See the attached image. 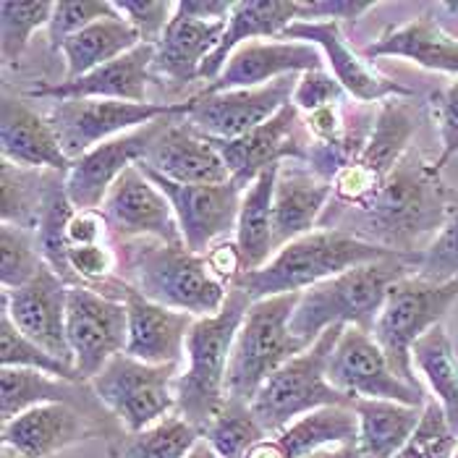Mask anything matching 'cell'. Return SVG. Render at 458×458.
I'll return each mask as SVG.
<instances>
[{"instance_id": "27", "label": "cell", "mask_w": 458, "mask_h": 458, "mask_svg": "<svg viewBox=\"0 0 458 458\" xmlns=\"http://www.w3.org/2000/svg\"><path fill=\"white\" fill-rule=\"evenodd\" d=\"M129 315V344L126 353L144 364H181L186 353V335L194 325V315L144 299L129 285L123 296Z\"/></svg>"}, {"instance_id": "41", "label": "cell", "mask_w": 458, "mask_h": 458, "mask_svg": "<svg viewBox=\"0 0 458 458\" xmlns=\"http://www.w3.org/2000/svg\"><path fill=\"white\" fill-rule=\"evenodd\" d=\"M414 276L427 283L458 281V189H451L445 223L420 254Z\"/></svg>"}, {"instance_id": "30", "label": "cell", "mask_w": 458, "mask_h": 458, "mask_svg": "<svg viewBox=\"0 0 458 458\" xmlns=\"http://www.w3.org/2000/svg\"><path fill=\"white\" fill-rule=\"evenodd\" d=\"M228 30V21H197L176 8L168 30L155 45L152 73L165 76L178 84L199 79L205 61L217 50L220 39Z\"/></svg>"}, {"instance_id": "26", "label": "cell", "mask_w": 458, "mask_h": 458, "mask_svg": "<svg viewBox=\"0 0 458 458\" xmlns=\"http://www.w3.org/2000/svg\"><path fill=\"white\" fill-rule=\"evenodd\" d=\"M0 149L3 160L30 171L69 174L71 163L55 137L47 115H39L24 98L3 95L0 106Z\"/></svg>"}, {"instance_id": "55", "label": "cell", "mask_w": 458, "mask_h": 458, "mask_svg": "<svg viewBox=\"0 0 458 458\" xmlns=\"http://www.w3.org/2000/svg\"><path fill=\"white\" fill-rule=\"evenodd\" d=\"M448 8H458V5H448Z\"/></svg>"}, {"instance_id": "48", "label": "cell", "mask_w": 458, "mask_h": 458, "mask_svg": "<svg viewBox=\"0 0 458 458\" xmlns=\"http://www.w3.org/2000/svg\"><path fill=\"white\" fill-rule=\"evenodd\" d=\"M372 0H312L299 3V21H359L367 11H372Z\"/></svg>"}, {"instance_id": "34", "label": "cell", "mask_w": 458, "mask_h": 458, "mask_svg": "<svg viewBox=\"0 0 458 458\" xmlns=\"http://www.w3.org/2000/svg\"><path fill=\"white\" fill-rule=\"evenodd\" d=\"M137 45H141L140 32L121 16H107L95 24H89L87 30H81L79 35L69 37L61 47L64 61H66V79L73 81L79 76H87L89 71L100 69L110 61L131 53Z\"/></svg>"}, {"instance_id": "52", "label": "cell", "mask_w": 458, "mask_h": 458, "mask_svg": "<svg viewBox=\"0 0 458 458\" xmlns=\"http://www.w3.org/2000/svg\"><path fill=\"white\" fill-rule=\"evenodd\" d=\"M310 458H359L356 445H333V448H322Z\"/></svg>"}, {"instance_id": "44", "label": "cell", "mask_w": 458, "mask_h": 458, "mask_svg": "<svg viewBox=\"0 0 458 458\" xmlns=\"http://www.w3.org/2000/svg\"><path fill=\"white\" fill-rule=\"evenodd\" d=\"M115 13H118L115 5L107 0H61V3H55L53 19L47 24L50 50L53 53L61 50L69 37L79 35L89 24L107 19V16H115Z\"/></svg>"}, {"instance_id": "50", "label": "cell", "mask_w": 458, "mask_h": 458, "mask_svg": "<svg viewBox=\"0 0 458 458\" xmlns=\"http://www.w3.org/2000/svg\"><path fill=\"white\" fill-rule=\"evenodd\" d=\"M205 259H208V267H210V273L217 278V281L223 283V285H233V283L242 278V273H244V262H242V251L236 247V242H220V244H215V247L205 254Z\"/></svg>"}, {"instance_id": "15", "label": "cell", "mask_w": 458, "mask_h": 458, "mask_svg": "<svg viewBox=\"0 0 458 458\" xmlns=\"http://www.w3.org/2000/svg\"><path fill=\"white\" fill-rule=\"evenodd\" d=\"M144 174L171 199L183 244L189 251L205 257L215 244L225 242L231 231H236L242 197H244V189L236 181L183 186V183H174L168 178L157 176L152 171H144Z\"/></svg>"}, {"instance_id": "54", "label": "cell", "mask_w": 458, "mask_h": 458, "mask_svg": "<svg viewBox=\"0 0 458 458\" xmlns=\"http://www.w3.org/2000/svg\"><path fill=\"white\" fill-rule=\"evenodd\" d=\"M454 458H458V448H456V454H454Z\"/></svg>"}, {"instance_id": "28", "label": "cell", "mask_w": 458, "mask_h": 458, "mask_svg": "<svg viewBox=\"0 0 458 458\" xmlns=\"http://www.w3.org/2000/svg\"><path fill=\"white\" fill-rule=\"evenodd\" d=\"M359 420L352 406H327L291 422L278 435H267L247 458H310L322 448L356 445Z\"/></svg>"}, {"instance_id": "1", "label": "cell", "mask_w": 458, "mask_h": 458, "mask_svg": "<svg viewBox=\"0 0 458 458\" xmlns=\"http://www.w3.org/2000/svg\"><path fill=\"white\" fill-rule=\"evenodd\" d=\"M448 194L451 189L443 183L435 165L411 147L361 208H327L319 217V228L344 231L393 254L417 257L443 228Z\"/></svg>"}, {"instance_id": "9", "label": "cell", "mask_w": 458, "mask_h": 458, "mask_svg": "<svg viewBox=\"0 0 458 458\" xmlns=\"http://www.w3.org/2000/svg\"><path fill=\"white\" fill-rule=\"evenodd\" d=\"M178 375L181 364H144L118 353L89 386L123 432H141L176 414Z\"/></svg>"}, {"instance_id": "20", "label": "cell", "mask_w": 458, "mask_h": 458, "mask_svg": "<svg viewBox=\"0 0 458 458\" xmlns=\"http://www.w3.org/2000/svg\"><path fill=\"white\" fill-rule=\"evenodd\" d=\"M278 39L318 45L325 55V66L338 79V84L349 92V98L359 100L361 106L386 103L393 98H414V92L409 87H403L372 69L367 64V58L359 55L349 45L341 24H335V21H296Z\"/></svg>"}, {"instance_id": "38", "label": "cell", "mask_w": 458, "mask_h": 458, "mask_svg": "<svg viewBox=\"0 0 458 458\" xmlns=\"http://www.w3.org/2000/svg\"><path fill=\"white\" fill-rule=\"evenodd\" d=\"M202 437L220 458H247L249 451L267 437V432L251 414L249 403L225 398L223 409L205 427Z\"/></svg>"}, {"instance_id": "35", "label": "cell", "mask_w": 458, "mask_h": 458, "mask_svg": "<svg viewBox=\"0 0 458 458\" xmlns=\"http://www.w3.org/2000/svg\"><path fill=\"white\" fill-rule=\"evenodd\" d=\"M414 367L422 372L435 401L458 437V353L443 325L432 327L414 346Z\"/></svg>"}, {"instance_id": "5", "label": "cell", "mask_w": 458, "mask_h": 458, "mask_svg": "<svg viewBox=\"0 0 458 458\" xmlns=\"http://www.w3.org/2000/svg\"><path fill=\"white\" fill-rule=\"evenodd\" d=\"M390 254L393 251L367 244L344 231L319 228L283 247L265 267L254 273H242V278L233 285L242 288L251 301L296 291L304 293L318 283L330 281L359 265L386 259Z\"/></svg>"}, {"instance_id": "8", "label": "cell", "mask_w": 458, "mask_h": 458, "mask_svg": "<svg viewBox=\"0 0 458 458\" xmlns=\"http://www.w3.org/2000/svg\"><path fill=\"white\" fill-rule=\"evenodd\" d=\"M456 299L458 281L427 283L409 276L390 285L388 299L372 327V338L403 383L422 388L414 375V346L432 327L443 325Z\"/></svg>"}, {"instance_id": "32", "label": "cell", "mask_w": 458, "mask_h": 458, "mask_svg": "<svg viewBox=\"0 0 458 458\" xmlns=\"http://www.w3.org/2000/svg\"><path fill=\"white\" fill-rule=\"evenodd\" d=\"M359 420V458H395L422 422L424 406H406L383 398L353 401Z\"/></svg>"}, {"instance_id": "36", "label": "cell", "mask_w": 458, "mask_h": 458, "mask_svg": "<svg viewBox=\"0 0 458 458\" xmlns=\"http://www.w3.org/2000/svg\"><path fill=\"white\" fill-rule=\"evenodd\" d=\"M202 440V432L183 417L171 414L141 432H121L113 437L107 458H186Z\"/></svg>"}, {"instance_id": "29", "label": "cell", "mask_w": 458, "mask_h": 458, "mask_svg": "<svg viewBox=\"0 0 458 458\" xmlns=\"http://www.w3.org/2000/svg\"><path fill=\"white\" fill-rule=\"evenodd\" d=\"M361 55L367 61L406 58L422 69L458 76V39L437 24L432 11H424L409 24L388 30L386 35L372 39V45H367Z\"/></svg>"}, {"instance_id": "25", "label": "cell", "mask_w": 458, "mask_h": 458, "mask_svg": "<svg viewBox=\"0 0 458 458\" xmlns=\"http://www.w3.org/2000/svg\"><path fill=\"white\" fill-rule=\"evenodd\" d=\"M333 199V183L319 178L304 160L281 163L273 197V244L276 251L312 233Z\"/></svg>"}, {"instance_id": "45", "label": "cell", "mask_w": 458, "mask_h": 458, "mask_svg": "<svg viewBox=\"0 0 458 458\" xmlns=\"http://www.w3.org/2000/svg\"><path fill=\"white\" fill-rule=\"evenodd\" d=\"M113 5L140 32L141 42L149 45L160 42L178 8L174 0H113Z\"/></svg>"}, {"instance_id": "22", "label": "cell", "mask_w": 458, "mask_h": 458, "mask_svg": "<svg viewBox=\"0 0 458 458\" xmlns=\"http://www.w3.org/2000/svg\"><path fill=\"white\" fill-rule=\"evenodd\" d=\"M98 435L113 437L106 424L71 403H42L3 422V445L16 458H50Z\"/></svg>"}, {"instance_id": "14", "label": "cell", "mask_w": 458, "mask_h": 458, "mask_svg": "<svg viewBox=\"0 0 458 458\" xmlns=\"http://www.w3.org/2000/svg\"><path fill=\"white\" fill-rule=\"evenodd\" d=\"M301 73L281 76L270 84L254 89H231V92H199L189 98L186 121L210 140H239L265 121H270L278 110L293 100L296 84Z\"/></svg>"}, {"instance_id": "10", "label": "cell", "mask_w": 458, "mask_h": 458, "mask_svg": "<svg viewBox=\"0 0 458 458\" xmlns=\"http://www.w3.org/2000/svg\"><path fill=\"white\" fill-rule=\"evenodd\" d=\"M414 98H393L377 107L372 134L361 155L333 181V208L356 210L361 208L395 171L403 155L411 149V140L420 129L422 113L411 103Z\"/></svg>"}, {"instance_id": "40", "label": "cell", "mask_w": 458, "mask_h": 458, "mask_svg": "<svg viewBox=\"0 0 458 458\" xmlns=\"http://www.w3.org/2000/svg\"><path fill=\"white\" fill-rule=\"evenodd\" d=\"M0 364L3 367H24V369H37L69 383H84L81 375L76 372V367H71L66 361L50 356L45 349H39L32 344L16 325L8 318V312L0 315Z\"/></svg>"}, {"instance_id": "6", "label": "cell", "mask_w": 458, "mask_h": 458, "mask_svg": "<svg viewBox=\"0 0 458 458\" xmlns=\"http://www.w3.org/2000/svg\"><path fill=\"white\" fill-rule=\"evenodd\" d=\"M301 293H281L251 301L242 322L225 372V398L251 403L257 390L276 375L285 361L310 346L291 333V318Z\"/></svg>"}, {"instance_id": "39", "label": "cell", "mask_w": 458, "mask_h": 458, "mask_svg": "<svg viewBox=\"0 0 458 458\" xmlns=\"http://www.w3.org/2000/svg\"><path fill=\"white\" fill-rule=\"evenodd\" d=\"M55 3L50 0H5L0 3V47L3 64L11 66L21 58L39 27L53 19Z\"/></svg>"}, {"instance_id": "33", "label": "cell", "mask_w": 458, "mask_h": 458, "mask_svg": "<svg viewBox=\"0 0 458 458\" xmlns=\"http://www.w3.org/2000/svg\"><path fill=\"white\" fill-rule=\"evenodd\" d=\"M281 165L267 168L242 197V210L236 220V247L242 251L244 273H254L270 262L273 244V197Z\"/></svg>"}, {"instance_id": "17", "label": "cell", "mask_w": 458, "mask_h": 458, "mask_svg": "<svg viewBox=\"0 0 458 458\" xmlns=\"http://www.w3.org/2000/svg\"><path fill=\"white\" fill-rule=\"evenodd\" d=\"M113 242L155 239L165 244H183L171 199L147 178L140 165H131L118 178L103 202Z\"/></svg>"}, {"instance_id": "18", "label": "cell", "mask_w": 458, "mask_h": 458, "mask_svg": "<svg viewBox=\"0 0 458 458\" xmlns=\"http://www.w3.org/2000/svg\"><path fill=\"white\" fill-rule=\"evenodd\" d=\"M69 288L64 278L45 262L32 281L21 288H3L0 304L13 325L39 349L73 367V352L66 335Z\"/></svg>"}, {"instance_id": "23", "label": "cell", "mask_w": 458, "mask_h": 458, "mask_svg": "<svg viewBox=\"0 0 458 458\" xmlns=\"http://www.w3.org/2000/svg\"><path fill=\"white\" fill-rule=\"evenodd\" d=\"M325 69V55L318 45L310 42H262L254 39L233 50L220 76L205 87V92H231V89H254L270 84L291 73H310Z\"/></svg>"}, {"instance_id": "42", "label": "cell", "mask_w": 458, "mask_h": 458, "mask_svg": "<svg viewBox=\"0 0 458 458\" xmlns=\"http://www.w3.org/2000/svg\"><path fill=\"white\" fill-rule=\"evenodd\" d=\"M0 249H3L0 281H3V288H8V291L27 285L45 265L35 231H30V228L3 223L0 225Z\"/></svg>"}, {"instance_id": "7", "label": "cell", "mask_w": 458, "mask_h": 458, "mask_svg": "<svg viewBox=\"0 0 458 458\" xmlns=\"http://www.w3.org/2000/svg\"><path fill=\"white\" fill-rule=\"evenodd\" d=\"M344 327L346 325L327 327L307 352L285 361L281 369L270 375L267 383L257 390L249 406L267 435H278L291 422L318 409L353 406V398L333 388L327 380V359L335 349Z\"/></svg>"}, {"instance_id": "11", "label": "cell", "mask_w": 458, "mask_h": 458, "mask_svg": "<svg viewBox=\"0 0 458 458\" xmlns=\"http://www.w3.org/2000/svg\"><path fill=\"white\" fill-rule=\"evenodd\" d=\"M189 103H121V100H55L47 121L71 163L103 141L115 140L165 115H186Z\"/></svg>"}, {"instance_id": "43", "label": "cell", "mask_w": 458, "mask_h": 458, "mask_svg": "<svg viewBox=\"0 0 458 458\" xmlns=\"http://www.w3.org/2000/svg\"><path fill=\"white\" fill-rule=\"evenodd\" d=\"M458 448V437L445 420L437 401H427L422 411V422L406 448L395 458H454Z\"/></svg>"}, {"instance_id": "16", "label": "cell", "mask_w": 458, "mask_h": 458, "mask_svg": "<svg viewBox=\"0 0 458 458\" xmlns=\"http://www.w3.org/2000/svg\"><path fill=\"white\" fill-rule=\"evenodd\" d=\"M212 141L231 171V181H236L247 191L273 165H281L285 160L307 163V149L312 144V137L307 131L304 113L293 103H288L270 121H265L262 126H257L244 137Z\"/></svg>"}, {"instance_id": "24", "label": "cell", "mask_w": 458, "mask_h": 458, "mask_svg": "<svg viewBox=\"0 0 458 458\" xmlns=\"http://www.w3.org/2000/svg\"><path fill=\"white\" fill-rule=\"evenodd\" d=\"M155 45L141 42L131 53L110 61L100 69L89 71L73 81H58L37 87L30 98L50 100H121V103H149L147 84L152 76Z\"/></svg>"}, {"instance_id": "37", "label": "cell", "mask_w": 458, "mask_h": 458, "mask_svg": "<svg viewBox=\"0 0 458 458\" xmlns=\"http://www.w3.org/2000/svg\"><path fill=\"white\" fill-rule=\"evenodd\" d=\"M50 174V171H47ZM47 174L19 168L8 160L0 163V217L21 228H37V217L45 199Z\"/></svg>"}, {"instance_id": "51", "label": "cell", "mask_w": 458, "mask_h": 458, "mask_svg": "<svg viewBox=\"0 0 458 458\" xmlns=\"http://www.w3.org/2000/svg\"><path fill=\"white\" fill-rule=\"evenodd\" d=\"M233 3L228 0H181L178 11L197 21H228Z\"/></svg>"}, {"instance_id": "49", "label": "cell", "mask_w": 458, "mask_h": 458, "mask_svg": "<svg viewBox=\"0 0 458 458\" xmlns=\"http://www.w3.org/2000/svg\"><path fill=\"white\" fill-rule=\"evenodd\" d=\"M113 233L103 210H76L66 225L69 247H89V244H110Z\"/></svg>"}, {"instance_id": "2", "label": "cell", "mask_w": 458, "mask_h": 458, "mask_svg": "<svg viewBox=\"0 0 458 458\" xmlns=\"http://www.w3.org/2000/svg\"><path fill=\"white\" fill-rule=\"evenodd\" d=\"M118 278L126 281L144 299L189 312L194 318H212L228 299V285L217 281L202 254L186 244H165L155 239L115 242Z\"/></svg>"}, {"instance_id": "13", "label": "cell", "mask_w": 458, "mask_h": 458, "mask_svg": "<svg viewBox=\"0 0 458 458\" xmlns=\"http://www.w3.org/2000/svg\"><path fill=\"white\" fill-rule=\"evenodd\" d=\"M327 380L333 388L346 393L349 398H383L406 406H424L422 388H414L403 383L393 367L388 356L377 346L372 333L346 325L335 349L327 359Z\"/></svg>"}, {"instance_id": "19", "label": "cell", "mask_w": 458, "mask_h": 458, "mask_svg": "<svg viewBox=\"0 0 458 458\" xmlns=\"http://www.w3.org/2000/svg\"><path fill=\"white\" fill-rule=\"evenodd\" d=\"M174 115L157 118L134 131H126L115 140L103 141L79 160H73L66 174V194L76 210H100L110 186L123 176L131 165L144 160L149 147L163 134Z\"/></svg>"}, {"instance_id": "53", "label": "cell", "mask_w": 458, "mask_h": 458, "mask_svg": "<svg viewBox=\"0 0 458 458\" xmlns=\"http://www.w3.org/2000/svg\"><path fill=\"white\" fill-rule=\"evenodd\" d=\"M186 458H220V456H217V454L212 451L210 443H208V440L202 437V440H199V443L194 445V451H191V454H189Z\"/></svg>"}, {"instance_id": "46", "label": "cell", "mask_w": 458, "mask_h": 458, "mask_svg": "<svg viewBox=\"0 0 458 458\" xmlns=\"http://www.w3.org/2000/svg\"><path fill=\"white\" fill-rule=\"evenodd\" d=\"M432 110L437 118V129H440V155L437 160H432L435 171L443 174V168L458 155V79L451 81L445 89L432 95Z\"/></svg>"}, {"instance_id": "31", "label": "cell", "mask_w": 458, "mask_h": 458, "mask_svg": "<svg viewBox=\"0 0 458 458\" xmlns=\"http://www.w3.org/2000/svg\"><path fill=\"white\" fill-rule=\"evenodd\" d=\"M296 21H299V3L296 0H288V3L239 0V3H233L231 16H228V30L220 39L217 50L205 61V66L199 71V79H205L210 84L220 76V71L225 69L233 50H239L247 42H254L257 37H281Z\"/></svg>"}, {"instance_id": "12", "label": "cell", "mask_w": 458, "mask_h": 458, "mask_svg": "<svg viewBox=\"0 0 458 458\" xmlns=\"http://www.w3.org/2000/svg\"><path fill=\"white\" fill-rule=\"evenodd\" d=\"M66 335L76 372L84 383L95 380L113 356L126 353L129 315L123 301L107 299L89 285H71Z\"/></svg>"}, {"instance_id": "21", "label": "cell", "mask_w": 458, "mask_h": 458, "mask_svg": "<svg viewBox=\"0 0 458 458\" xmlns=\"http://www.w3.org/2000/svg\"><path fill=\"white\" fill-rule=\"evenodd\" d=\"M137 165L183 186H208L231 181V171L215 141L197 131L186 121V115H174L168 121L163 134L155 140L144 160Z\"/></svg>"}, {"instance_id": "3", "label": "cell", "mask_w": 458, "mask_h": 458, "mask_svg": "<svg viewBox=\"0 0 458 458\" xmlns=\"http://www.w3.org/2000/svg\"><path fill=\"white\" fill-rule=\"evenodd\" d=\"M417 257L390 254L386 259L359 265L330 281L307 288L293 310L291 333L312 346L333 325H353L372 333L393 283L417 273Z\"/></svg>"}, {"instance_id": "47", "label": "cell", "mask_w": 458, "mask_h": 458, "mask_svg": "<svg viewBox=\"0 0 458 458\" xmlns=\"http://www.w3.org/2000/svg\"><path fill=\"white\" fill-rule=\"evenodd\" d=\"M346 95L349 92L338 84V79L330 71H310V73L299 76V84H296V92H293L291 103L307 115V113H315L319 107L346 100Z\"/></svg>"}, {"instance_id": "4", "label": "cell", "mask_w": 458, "mask_h": 458, "mask_svg": "<svg viewBox=\"0 0 458 458\" xmlns=\"http://www.w3.org/2000/svg\"><path fill=\"white\" fill-rule=\"evenodd\" d=\"M251 299L231 285L223 310L212 318H197L186 335V369L176 380V414L199 432L225 403V372L236 333L247 318Z\"/></svg>"}]
</instances>
